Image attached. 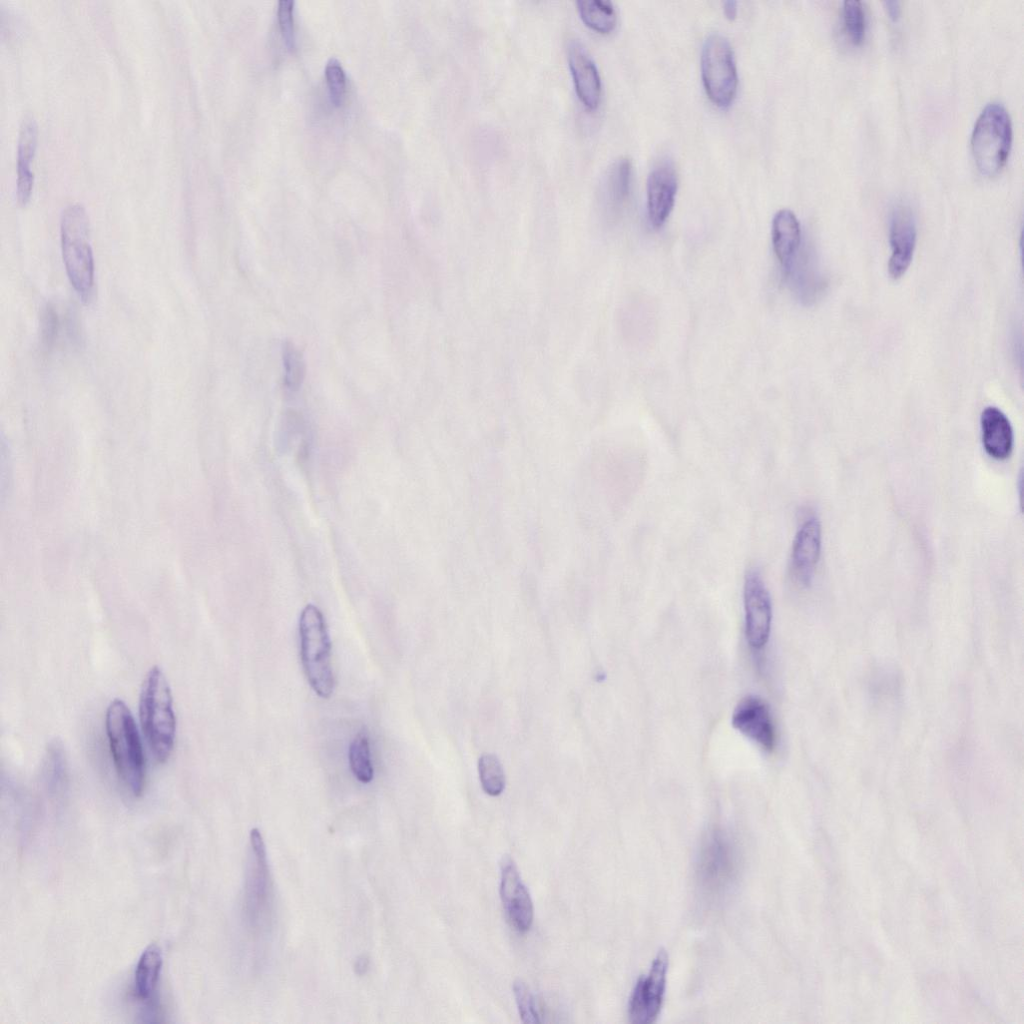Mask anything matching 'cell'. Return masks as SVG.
Segmentation results:
<instances>
[{
  "instance_id": "6da1fadb",
  "label": "cell",
  "mask_w": 1024,
  "mask_h": 1024,
  "mask_svg": "<svg viewBox=\"0 0 1024 1024\" xmlns=\"http://www.w3.org/2000/svg\"><path fill=\"white\" fill-rule=\"evenodd\" d=\"M741 852L735 837L723 828L710 829L702 838L695 862L700 893L719 901L736 885L741 871Z\"/></svg>"
},
{
  "instance_id": "7a4b0ae2",
  "label": "cell",
  "mask_w": 1024,
  "mask_h": 1024,
  "mask_svg": "<svg viewBox=\"0 0 1024 1024\" xmlns=\"http://www.w3.org/2000/svg\"><path fill=\"white\" fill-rule=\"evenodd\" d=\"M139 718L150 751L158 763L170 757L176 734V719L169 683L163 671L152 667L140 689Z\"/></svg>"
},
{
  "instance_id": "3957f363",
  "label": "cell",
  "mask_w": 1024,
  "mask_h": 1024,
  "mask_svg": "<svg viewBox=\"0 0 1024 1024\" xmlns=\"http://www.w3.org/2000/svg\"><path fill=\"white\" fill-rule=\"evenodd\" d=\"M105 727L118 778L130 794L139 797L145 786V757L133 715L121 699L107 707Z\"/></svg>"
},
{
  "instance_id": "277c9868",
  "label": "cell",
  "mask_w": 1024,
  "mask_h": 1024,
  "mask_svg": "<svg viewBox=\"0 0 1024 1024\" xmlns=\"http://www.w3.org/2000/svg\"><path fill=\"white\" fill-rule=\"evenodd\" d=\"M89 219L85 208L70 204L61 215L62 256L71 285L84 303L93 295L94 261L89 240Z\"/></svg>"
},
{
  "instance_id": "5b68a950",
  "label": "cell",
  "mask_w": 1024,
  "mask_h": 1024,
  "mask_svg": "<svg viewBox=\"0 0 1024 1024\" xmlns=\"http://www.w3.org/2000/svg\"><path fill=\"white\" fill-rule=\"evenodd\" d=\"M300 657L307 681L321 698L328 699L334 691L331 665V642L322 612L308 604L299 618Z\"/></svg>"
},
{
  "instance_id": "8992f818",
  "label": "cell",
  "mask_w": 1024,
  "mask_h": 1024,
  "mask_svg": "<svg viewBox=\"0 0 1024 1024\" xmlns=\"http://www.w3.org/2000/svg\"><path fill=\"white\" fill-rule=\"evenodd\" d=\"M970 144L975 164L982 174L993 176L1003 168L1012 144V122L1002 103L990 102L982 109Z\"/></svg>"
},
{
  "instance_id": "52a82bcc",
  "label": "cell",
  "mask_w": 1024,
  "mask_h": 1024,
  "mask_svg": "<svg viewBox=\"0 0 1024 1024\" xmlns=\"http://www.w3.org/2000/svg\"><path fill=\"white\" fill-rule=\"evenodd\" d=\"M701 72L709 98L718 106H728L737 91L738 75L730 42L720 32H712L704 40Z\"/></svg>"
},
{
  "instance_id": "ba28073f",
  "label": "cell",
  "mask_w": 1024,
  "mask_h": 1024,
  "mask_svg": "<svg viewBox=\"0 0 1024 1024\" xmlns=\"http://www.w3.org/2000/svg\"><path fill=\"white\" fill-rule=\"evenodd\" d=\"M250 861L245 884L244 914L253 931L268 926L272 906V883L262 835L257 828L250 832Z\"/></svg>"
},
{
  "instance_id": "9c48e42d",
  "label": "cell",
  "mask_w": 1024,
  "mask_h": 1024,
  "mask_svg": "<svg viewBox=\"0 0 1024 1024\" xmlns=\"http://www.w3.org/2000/svg\"><path fill=\"white\" fill-rule=\"evenodd\" d=\"M668 971V955L660 950L648 973L640 977L631 993L628 1016L634 1024H651L661 1011Z\"/></svg>"
},
{
  "instance_id": "30bf717a",
  "label": "cell",
  "mask_w": 1024,
  "mask_h": 1024,
  "mask_svg": "<svg viewBox=\"0 0 1024 1024\" xmlns=\"http://www.w3.org/2000/svg\"><path fill=\"white\" fill-rule=\"evenodd\" d=\"M743 599L747 641L754 649H761L769 639L772 605L765 583L755 569L745 576Z\"/></svg>"
},
{
  "instance_id": "8fae6325",
  "label": "cell",
  "mask_w": 1024,
  "mask_h": 1024,
  "mask_svg": "<svg viewBox=\"0 0 1024 1024\" xmlns=\"http://www.w3.org/2000/svg\"><path fill=\"white\" fill-rule=\"evenodd\" d=\"M500 867V898L506 917L517 932L525 933L530 929L534 917L530 893L511 857H503Z\"/></svg>"
},
{
  "instance_id": "7c38bea8",
  "label": "cell",
  "mask_w": 1024,
  "mask_h": 1024,
  "mask_svg": "<svg viewBox=\"0 0 1024 1024\" xmlns=\"http://www.w3.org/2000/svg\"><path fill=\"white\" fill-rule=\"evenodd\" d=\"M889 239L891 256L888 272L893 279H899L912 262L917 239L916 219L913 210L907 204L899 203L893 208Z\"/></svg>"
},
{
  "instance_id": "4fadbf2b",
  "label": "cell",
  "mask_w": 1024,
  "mask_h": 1024,
  "mask_svg": "<svg viewBox=\"0 0 1024 1024\" xmlns=\"http://www.w3.org/2000/svg\"><path fill=\"white\" fill-rule=\"evenodd\" d=\"M821 543V524L817 517L811 515L797 530L790 557L791 578L801 587H808L812 582L820 559Z\"/></svg>"
},
{
  "instance_id": "5bb4252c",
  "label": "cell",
  "mask_w": 1024,
  "mask_h": 1024,
  "mask_svg": "<svg viewBox=\"0 0 1024 1024\" xmlns=\"http://www.w3.org/2000/svg\"><path fill=\"white\" fill-rule=\"evenodd\" d=\"M677 172L669 157L658 160L647 179V211L652 226L661 227L668 218L677 192Z\"/></svg>"
},
{
  "instance_id": "9a60e30c",
  "label": "cell",
  "mask_w": 1024,
  "mask_h": 1024,
  "mask_svg": "<svg viewBox=\"0 0 1024 1024\" xmlns=\"http://www.w3.org/2000/svg\"><path fill=\"white\" fill-rule=\"evenodd\" d=\"M732 725L763 750L771 752L776 744V734L770 710L766 702L757 696L743 698L735 707Z\"/></svg>"
},
{
  "instance_id": "2e32d148",
  "label": "cell",
  "mask_w": 1024,
  "mask_h": 1024,
  "mask_svg": "<svg viewBox=\"0 0 1024 1024\" xmlns=\"http://www.w3.org/2000/svg\"><path fill=\"white\" fill-rule=\"evenodd\" d=\"M567 58L575 91L588 109H595L601 97V78L598 68L585 46L577 39L567 45Z\"/></svg>"
},
{
  "instance_id": "e0dca14e",
  "label": "cell",
  "mask_w": 1024,
  "mask_h": 1024,
  "mask_svg": "<svg viewBox=\"0 0 1024 1024\" xmlns=\"http://www.w3.org/2000/svg\"><path fill=\"white\" fill-rule=\"evenodd\" d=\"M982 444L988 456L1007 459L1013 450L1014 434L1008 417L995 406L986 407L980 416Z\"/></svg>"
},
{
  "instance_id": "ac0fdd59",
  "label": "cell",
  "mask_w": 1024,
  "mask_h": 1024,
  "mask_svg": "<svg viewBox=\"0 0 1024 1024\" xmlns=\"http://www.w3.org/2000/svg\"><path fill=\"white\" fill-rule=\"evenodd\" d=\"M37 136L36 120L33 115L26 114L20 125L17 153V199L21 205L29 201L33 188L31 162L36 151Z\"/></svg>"
},
{
  "instance_id": "d6986e66",
  "label": "cell",
  "mask_w": 1024,
  "mask_h": 1024,
  "mask_svg": "<svg viewBox=\"0 0 1024 1024\" xmlns=\"http://www.w3.org/2000/svg\"><path fill=\"white\" fill-rule=\"evenodd\" d=\"M771 234L774 253L785 274L801 248V228L796 215L789 209L777 211Z\"/></svg>"
},
{
  "instance_id": "ffe728a7",
  "label": "cell",
  "mask_w": 1024,
  "mask_h": 1024,
  "mask_svg": "<svg viewBox=\"0 0 1024 1024\" xmlns=\"http://www.w3.org/2000/svg\"><path fill=\"white\" fill-rule=\"evenodd\" d=\"M162 953L156 945H149L140 955L134 972L133 992L137 1000L152 1003L160 981Z\"/></svg>"
},
{
  "instance_id": "44dd1931",
  "label": "cell",
  "mask_w": 1024,
  "mask_h": 1024,
  "mask_svg": "<svg viewBox=\"0 0 1024 1024\" xmlns=\"http://www.w3.org/2000/svg\"><path fill=\"white\" fill-rule=\"evenodd\" d=\"M632 163L628 157L615 160L605 175L602 194L605 206L618 211L626 202L631 188Z\"/></svg>"
},
{
  "instance_id": "7402d4cb",
  "label": "cell",
  "mask_w": 1024,
  "mask_h": 1024,
  "mask_svg": "<svg viewBox=\"0 0 1024 1024\" xmlns=\"http://www.w3.org/2000/svg\"><path fill=\"white\" fill-rule=\"evenodd\" d=\"M578 12L587 26L601 33L614 29L617 21L615 8L609 0H578Z\"/></svg>"
},
{
  "instance_id": "603a6c76",
  "label": "cell",
  "mask_w": 1024,
  "mask_h": 1024,
  "mask_svg": "<svg viewBox=\"0 0 1024 1024\" xmlns=\"http://www.w3.org/2000/svg\"><path fill=\"white\" fill-rule=\"evenodd\" d=\"M348 759L350 769L358 781L366 784L373 780L374 769L369 739L365 731H360L350 743Z\"/></svg>"
},
{
  "instance_id": "cb8c5ba5",
  "label": "cell",
  "mask_w": 1024,
  "mask_h": 1024,
  "mask_svg": "<svg viewBox=\"0 0 1024 1024\" xmlns=\"http://www.w3.org/2000/svg\"><path fill=\"white\" fill-rule=\"evenodd\" d=\"M478 770L481 786L485 793L490 796L500 795L505 787V776L499 759L493 754H482Z\"/></svg>"
},
{
  "instance_id": "d4e9b609",
  "label": "cell",
  "mask_w": 1024,
  "mask_h": 1024,
  "mask_svg": "<svg viewBox=\"0 0 1024 1024\" xmlns=\"http://www.w3.org/2000/svg\"><path fill=\"white\" fill-rule=\"evenodd\" d=\"M284 386L290 391H297L305 377V363L300 351L291 342L283 346Z\"/></svg>"
},
{
  "instance_id": "484cf974",
  "label": "cell",
  "mask_w": 1024,
  "mask_h": 1024,
  "mask_svg": "<svg viewBox=\"0 0 1024 1024\" xmlns=\"http://www.w3.org/2000/svg\"><path fill=\"white\" fill-rule=\"evenodd\" d=\"M843 22L845 30L851 42L858 45L862 42L866 29V16L863 3L860 0H845L843 2Z\"/></svg>"
},
{
  "instance_id": "4316f807",
  "label": "cell",
  "mask_w": 1024,
  "mask_h": 1024,
  "mask_svg": "<svg viewBox=\"0 0 1024 1024\" xmlns=\"http://www.w3.org/2000/svg\"><path fill=\"white\" fill-rule=\"evenodd\" d=\"M325 76L331 101L335 105H340L344 99L346 89V75L341 62L331 57L325 66Z\"/></svg>"
},
{
  "instance_id": "83f0119b",
  "label": "cell",
  "mask_w": 1024,
  "mask_h": 1024,
  "mask_svg": "<svg viewBox=\"0 0 1024 1024\" xmlns=\"http://www.w3.org/2000/svg\"><path fill=\"white\" fill-rule=\"evenodd\" d=\"M515 1001L523 1023H539L540 1015L534 996L525 983L518 980L513 985Z\"/></svg>"
},
{
  "instance_id": "f1b7e54d",
  "label": "cell",
  "mask_w": 1024,
  "mask_h": 1024,
  "mask_svg": "<svg viewBox=\"0 0 1024 1024\" xmlns=\"http://www.w3.org/2000/svg\"><path fill=\"white\" fill-rule=\"evenodd\" d=\"M294 0H279L278 22L282 37L289 49L295 48Z\"/></svg>"
},
{
  "instance_id": "f546056e",
  "label": "cell",
  "mask_w": 1024,
  "mask_h": 1024,
  "mask_svg": "<svg viewBox=\"0 0 1024 1024\" xmlns=\"http://www.w3.org/2000/svg\"><path fill=\"white\" fill-rule=\"evenodd\" d=\"M42 322H43V329H42L43 336H45L46 341H48V340L51 339V336L54 334V327H55V318H54V314H53V312L51 310H46V312L44 314V319H43Z\"/></svg>"
},
{
  "instance_id": "4dcf8cb0",
  "label": "cell",
  "mask_w": 1024,
  "mask_h": 1024,
  "mask_svg": "<svg viewBox=\"0 0 1024 1024\" xmlns=\"http://www.w3.org/2000/svg\"><path fill=\"white\" fill-rule=\"evenodd\" d=\"M884 8L888 16L892 20H897L901 13L900 2L897 0H887L883 2Z\"/></svg>"
},
{
  "instance_id": "1f68e13d",
  "label": "cell",
  "mask_w": 1024,
  "mask_h": 1024,
  "mask_svg": "<svg viewBox=\"0 0 1024 1024\" xmlns=\"http://www.w3.org/2000/svg\"><path fill=\"white\" fill-rule=\"evenodd\" d=\"M723 10L727 18L734 19L737 15V2L735 0L724 1Z\"/></svg>"
}]
</instances>
